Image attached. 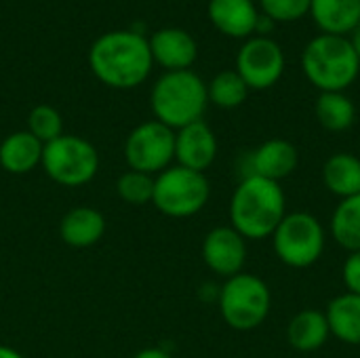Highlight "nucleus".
I'll return each mask as SVG.
<instances>
[{
  "label": "nucleus",
  "instance_id": "7ed1b4c3",
  "mask_svg": "<svg viewBox=\"0 0 360 358\" xmlns=\"http://www.w3.org/2000/svg\"><path fill=\"white\" fill-rule=\"evenodd\" d=\"M302 70L321 93H344L359 78L360 59L348 36L319 34L302 53Z\"/></svg>",
  "mask_w": 360,
  "mask_h": 358
},
{
  "label": "nucleus",
  "instance_id": "1a4fd4ad",
  "mask_svg": "<svg viewBox=\"0 0 360 358\" xmlns=\"http://www.w3.org/2000/svg\"><path fill=\"white\" fill-rule=\"evenodd\" d=\"M124 158L129 169L156 177L175 160V131L156 118L137 124L124 141Z\"/></svg>",
  "mask_w": 360,
  "mask_h": 358
},
{
  "label": "nucleus",
  "instance_id": "c85d7f7f",
  "mask_svg": "<svg viewBox=\"0 0 360 358\" xmlns=\"http://www.w3.org/2000/svg\"><path fill=\"white\" fill-rule=\"evenodd\" d=\"M133 358H173L169 352H165L162 348H146V350H139Z\"/></svg>",
  "mask_w": 360,
  "mask_h": 358
},
{
  "label": "nucleus",
  "instance_id": "cd10ccee",
  "mask_svg": "<svg viewBox=\"0 0 360 358\" xmlns=\"http://www.w3.org/2000/svg\"><path fill=\"white\" fill-rule=\"evenodd\" d=\"M342 279H344L346 291L360 295V251L348 253L344 268H342Z\"/></svg>",
  "mask_w": 360,
  "mask_h": 358
},
{
  "label": "nucleus",
  "instance_id": "393cba45",
  "mask_svg": "<svg viewBox=\"0 0 360 358\" xmlns=\"http://www.w3.org/2000/svg\"><path fill=\"white\" fill-rule=\"evenodd\" d=\"M116 192L118 196L135 207H143L148 203H152L154 196V175L141 173V171H124L118 181H116Z\"/></svg>",
  "mask_w": 360,
  "mask_h": 358
},
{
  "label": "nucleus",
  "instance_id": "9d476101",
  "mask_svg": "<svg viewBox=\"0 0 360 358\" xmlns=\"http://www.w3.org/2000/svg\"><path fill=\"white\" fill-rule=\"evenodd\" d=\"M285 51L270 36L247 38L236 53V72L249 91H266L285 74Z\"/></svg>",
  "mask_w": 360,
  "mask_h": 358
},
{
  "label": "nucleus",
  "instance_id": "39448f33",
  "mask_svg": "<svg viewBox=\"0 0 360 358\" xmlns=\"http://www.w3.org/2000/svg\"><path fill=\"white\" fill-rule=\"evenodd\" d=\"M217 304L228 327L234 331H253L266 323L272 308V293L266 281L240 272L226 279L219 287Z\"/></svg>",
  "mask_w": 360,
  "mask_h": 358
},
{
  "label": "nucleus",
  "instance_id": "6ab92c4d",
  "mask_svg": "<svg viewBox=\"0 0 360 358\" xmlns=\"http://www.w3.org/2000/svg\"><path fill=\"white\" fill-rule=\"evenodd\" d=\"M325 317L335 340L348 346H360V295L346 291L333 298L327 304Z\"/></svg>",
  "mask_w": 360,
  "mask_h": 358
},
{
  "label": "nucleus",
  "instance_id": "f03ea898",
  "mask_svg": "<svg viewBox=\"0 0 360 358\" xmlns=\"http://www.w3.org/2000/svg\"><path fill=\"white\" fill-rule=\"evenodd\" d=\"M285 215L287 196L281 184L257 175L240 179L230 200V222L245 241L270 238Z\"/></svg>",
  "mask_w": 360,
  "mask_h": 358
},
{
  "label": "nucleus",
  "instance_id": "2eb2a0df",
  "mask_svg": "<svg viewBox=\"0 0 360 358\" xmlns=\"http://www.w3.org/2000/svg\"><path fill=\"white\" fill-rule=\"evenodd\" d=\"M207 13L215 30L230 38H251L259 19L253 0H209Z\"/></svg>",
  "mask_w": 360,
  "mask_h": 358
},
{
  "label": "nucleus",
  "instance_id": "9b49d317",
  "mask_svg": "<svg viewBox=\"0 0 360 358\" xmlns=\"http://www.w3.org/2000/svg\"><path fill=\"white\" fill-rule=\"evenodd\" d=\"M202 262L217 276H236L247 264V241L232 226H217L202 241Z\"/></svg>",
  "mask_w": 360,
  "mask_h": 358
},
{
  "label": "nucleus",
  "instance_id": "f8f14e48",
  "mask_svg": "<svg viewBox=\"0 0 360 358\" xmlns=\"http://www.w3.org/2000/svg\"><path fill=\"white\" fill-rule=\"evenodd\" d=\"M217 158V137L205 120L175 131V160L179 167L205 173Z\"/></svg>",
  "mask_w": 360,
  "mask_h": 358
},
{
  "label": "nucleus",
  "instance_id": "dca6fc26",
  "mask_svg": "<svg viewBox=\"0 0 360 358\" xmlns=\"http://www.w3.org/2000/svg\"><path fill=\"white\" fill-rule=\"evenodd\" d=\"M105 234V217L93 207H76L68 211L59 222V236L74 249H86L97 245Z\"/></svg>",
  "mask_w": 360,
  "mask_h": 358
},
{
  "label": "nucleus",
  "instance_id": "a878e982",
  "mask_svg": "<svg viewBox=\"0 0 360 358\" xmlns=\"http://www.w3.org/2000/svg\"><path fill=\"white\" fill-rule=\"evenodd\" d=\"M27 131L42 143H51L63 135V118L61 114L46 103L32 108L27 114Z\"/></svg>",
  "mask_w": 360,
  "mask_h": 358
},
{
  "label": "nucleus",
  "instance_id": "423d86ee",
  "mask_svg": "<svg viewBox=\"0 0 360 358\" xmlns=\"http://www.w3.org/2000/svg\"><path fill=\"white\" fill-rule=\"evenodd\" d=\"M211 196V184L205 173L173 165L154 177L152 205L167 217H192L200 213Z\"/></svg>",
  "mask_w": 360,
  "mask_h": 358
},
{
  "label": "nucleus",
  "instance_id": "bb28decb",
  "mask_svg": "<svg viewBox=\"0 0 360 358\" xmlns=\"http://www.w3.org/2000/svg\"><path fill=\"white\" fill-rule=\"evenodd\" d=\"M262 13L274 23H289L310 15L312 0H259Z\"/></svg>",
  "mask_w": 360,
  "mask_h": 358
},
{
  "label": "nucleus",
  "instance_id": "6e6552de",
  "mask_svg": "<svg viewBox=\"0 0 360 358\" xmlns=\"http://www.w3.org/2000/svg\"><path fill=\"white\" fill-rule=\"evenodd\" d=\"M42 169L59 186L78 188L89 184L99 171L97 148L78 135H61L42 150Z\"/></svg>",
  "mask_w": 360,
  "mask_h": 358
},
{
  "label": "nucleus",
  "instance_id": "7c9ffc66",
  "mask_svg": "<svg viewBox=\"0 0 360 358\" xmlns=\"http://www.w3.org/2000/svg\"><path fill=\"white\" fill-rule=\"evenodd\" d=\"M0 358H23V354L11 346H0Z\"/></svg>",
  "mask_w": 360,
  "mask_h": 358
},
{
  "label": "nucleus",
  "instance_id": "5701e85b",
  "mask_svg": "<svg viewBox=\"0 0 360 358\" xmlns=\"http://www.w3.org/2000/svg\"><path fill=\"white\" fill-rule=\"evenodd\" d=\"M331 236L348 253L360 251V194L340 200L331 215Z\"/></svg>",
  "mask_w": 360,
  "mask_h": 358
},
{
  "label": "nucleus",
  "instance_id": "4be33fe9",
  "mask_svg": "<svg viewBox=\"0 0 360 358\" xmlns=\"http://www.w3.org/2000/svg\"><path fill=\"white\" fill-rule=\"evenodd\" d=\"M314 112L321 127L331 133L348 131L356 120V106L346 93H321Z\"/></svg>",
  "mask_w": 360,
  "mask_h": 358
},
{
  "label": "nucleus",
  "instance_id": "c756f323",
  "mask_svg": "<svg viewBox=\"0 0 360 358\" xmlns=\"http://www.w3.org/2000/svg\"><path fill=\"white\" fill-rule=\"evenodd\" d=\"M272 25H274V21H272L270 17H266L264 13H259V19H257V27H255V32H257L259 36H268V32L272 30Z\"/></svg>",
  "mask_w": 360,
  "mask_h": 358
},
{
  "label": "nucleus",
  "instance_id": "f3484780",
  "mask_svg": "<svg viewBox=\"0 0 360 358\" xmlns=\"http://www.w3.org/2000/svg\"><path fill=\"white\" fill-rule=\"evenodd\" d=\"M44 143L27 129L6 135L0 143V167L11 175H25L42 162Z\"/></svg>",
  "mask_w": 360,
  "mask_h": 358
},
{
  "label": "nucleus",
  "instance_id": "412c9836",
  "mask_svg": "<svg viewBox=\"0 0 360 358\" xmlns=\"http://www.w3.org/2000/svg\"><path fill=\"white\" fill-rule=\"evenodd\" d=\"M323 184L325 188L340 196L350 198L360 194V158L350 152H338L329 156L323 165Z\"/></svg>",
  "mask_w": 360,
  "mask_h": 358
},
{
  "label": "nucleus",
  "instance_id": "20e7f679",
  "mask_svg": "<svg viewBox=\"0 0 360 358\" xmlns=\"http://www.w3.org/2000/svg\"><path fill=\"white\" fill-rule=\"evenodd\" d=\"M207 103V84L192 70L165 72L154 82L150 95V106L156 120L173 131L202 120Z\"/></svg>",
  "mask_w": 360,
  "mask_h": 358
},
{
  "label": "nucleus",
  "instance_id": "b1692460",
  "mask_svg": "<svg viewBox=\"0 0 360 358\" xmlns=\"http://www.w3.org/2000/svg\"><path fill=\"white\" fill-rule=\"evenodd\" d=\"M209 101L221 110H234L245 103L249 97V87L238 76L236 70H224L213 76V80L207 84Z\"/></svg>",
  "mask_w": 360,
  "mask_h": 358
},
{
  "label": "nucleus",
  "instance_id": "a211bd4d",
  "mask_svg": "<svg viewBox=\"0 0 360 358\" xmlns=\"http://www.w3.org/2000/svg\"><path fill=\"white\" fill-rule=\"evenodd\" d=\"M310 15L323 34L348 36L360 23V0H312Z\"/></svg>",
  "mask_w": 360,
  "mask_h": 358
},
{
  "label": "nucleus",
  "instance_id": "4468645a",
  "mask_svg": "<svg viewBox=\"0 0 360 358\" xmlns=\"http://www.w3.org/2000/svg\"><path fill=\"white\" fill-rule=\"evenodd\" d=\"M150 53L154 63L167 72L190 70L198 57V44L192 34L181 27H160L150 38Z\"/></svg>",
  "mask_w": 360,
  "mask_h": 358
},
{
  "label": "nucleus",
  "instance_id": "0eeeda50",
  "mask_svg": "<svg viewBox=\"0 0 360 358\" xmlns=\"http://www.w3.org/2000/svg\"><path fill=\"white\" fill-rule=\"evenodd\" d=\"M270 238L276 257L295 270L314 266L321 260L327 243L321 219L306 211L287 213Z\"/></svg>",
  "mask_w": 360,
  "mask_h": 358
},
{
  "label": "nucleus",
  "instance_id": "2f4dec72",
  "mask_svg": "<svg viewBox=\"0 0 360 358\" xmlns=\"http://www.w3.org/2000/svg\"><path fill=\"white\" fill-rule=\"evenodd\" d=\"M350 36H352V38H350V40H352V46H354V51H356V55H359L360 59V23L359 27H356Z\"/></svg>",
  "mask_w": 360,
  "mask_h": 358
},
{
  "label": "nucleus",
  "instance_id": "f257e3e1",
  "mask_svg": "<svg viewBox=\"0 0 360 358\" xmlns=\"http://www.w3.org/2000/svg\"><path fill=\"white\" fill-rule=\"evenodd\" d=\"M152 63L150 42L135 30L105 32L89 49L91 72L110 89L139 87L150 76Z\"/></svg>",
  "mask_w": 360,
  "mask_h": 358
},
{
  "label": "nucleus",
  "instance_id": "ddd939ff",
  "mask_svg": "<svg viewBox=\"0 0 360 358\" xmlns=\"http://www.w3.org/2000/svg\"><path fill=\"white\" fill-rule=\"evenodd\" d=\"M297 162H300L297 148L287 139L274 137L247 154V173L243 177L257 175L281 184L297 169Z\"/></svg>",
  "mask_w": 360,
  "mask_h": 358
},
{
  "label": "nucleus",
  "instance_id": "aec40b11",
  "mask_svg": "<svg viewBox=\"0 0 360 358\" xmlns=\"http://www.w3.org/2000/svg\"><path fill=\"white\" fill-rule=\"evenodd\" d=\"M329 335V323L321 310H302L289 321L287 327V342L300 352H314L323 348Z\"/></svg>",
  "mask_w": 360,
  "mask_h": 358
}]
</instances>
